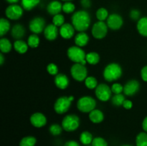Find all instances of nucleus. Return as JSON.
Returning <instances> with one entry per match:
<instances>
[{
	"instance_id": "nucleus-1",
	"label": "nucleus",
	"mask_w": 147,
	"mask_h": 146,
	"mask_svg": "<svg viewBox=\"0 0 147 146\" xmlns=\"http://www.w3.org/2000/svg\"><path fill=\"white\" fill-rule=\"evenodd\" d=\"M71 24L78 32L86 31L91 24L90 15L86 10L75 11L71 17Z\"/></svg>"
},
{
	"instance_id": "nucleus-2",
	"label": "nucleus",
	"mask_w": 147,
	"mask_h": 146,
	"mask_svg": "<svg viewBox=\"0 0 147 146\" xmlns=\"http://www.w3.org/2000/svg\"><path fill=\"white\" fill-rule=\"evenodd\" d=\"M123 70L121 66L116 62H112L107 64L103 72V75L107 82H111L118 80L121 77Z\"/></svg>"
},
{
	"instance_id": "nucleus-3",
	"label": "nucleus",
	"mask_w": 147,
	"mask_h": 146,
	"mask_svg": "<svg viewBox=\"0 0 147 146\" xmlns=\"http://www.w3.org/2000/svg\"><path fill=\"white\" fill-rule=\"evenodd\" d=\"M96 100L91 96H83L77 102V108L83 113H90L96 109Z\"/></svg>"
},
{
	"instance_id": "nucleus-4",
	"label": "nucleus",
	"mask_w": 147,
	"mask_h": 146,
	"mask_svg": "<svg viewBox=\"0 0 147 146\" xmlns=\"http://www.w3.org/2000/svg\"><path fill=\"white\" fill-rule=\"evenodd\" d=\"M80 124V118L75 114L67 115L63 117L61 125L63 130L66 132L76 131Z\"/></svg>"
},
{
	"instance_id": "nucleus-5",
	"label": "nucleus",
	"mask_w": 147,
	"mask_h": 146,
	"mask_svg": "<svg viewBox=\"0 0 147 146\" xmlns=\"http://www.w3.org/2000/svg\"><path fill=\"white\" fill-rule=\"evenodd\" d=\"M67 56L69 60L74 63H82L86 60V54L82 47L71 46L67 50Z\"/></svg>"
},
{
	"instance_id": "nucleus-6",
	"label": "nucleus",
	"mask_w": 147,
	"mask_h": 146,
	"mask_svg": "<svg viewBox=\"0 0 147 146\" xmlns=\"http://www.w3.org/2000/svg\"><path fill=\"white\" fill-rule=\"evenodd\" d=\"M70 74L76 81H85L88 77V69L81 63H74L70 68Z\"/></svg>"
},
{
	"instance_id": "nucleus-7",
	"label": "nucleus",
	"mask_w": 147,
	"mask_h": 146,
	"mask_svg": "<svg viewBox=\"0 0 147 146\" xmlns=\"http://www.w3.org/2000/svg\"><path fill=\"white\" fill-rule=\"evenodd\" d=\"M73 102L67 96H61L55 102L54 110L57 114L63 115L70 110Z\"/></svg>"
},
{
	"instance_id": "nucleus-8",
	"label": "nucleus",
	"mask_w": 147,
	"mask_h": 146,
	"mask_svg": "<svg viewBox=\"0 0 147 146\" xmlns=\"http://www.w3.org/2000/svg\"><path fill=\"white\" fill-rule=\"evenodd\" d=\"M112 90L107 84L100 83L95 89V94L98 100L101 102H107L112 97Z\"/></svg>"
},
{
	"instance_id": "nucleus-9",
	"label": "nucleus",
	"mask_w": 147,
	"mask_h": 146,
	"mask_svg": "<svg viewBox=\"0 0 147 146\" xmlns=\"http://www.w3.org/2000/svg\"><path fill=\"white\" fill-rule=\"evenodd\" d=\"M109 27L105 21H98L93 24L91 33L93 37L96 40H102L105 38L108 34Z\"/></svg>"
},
{
	"instance_id": "nucleus-10",
	"label": "nucleus",
	"mask_w": 147,
	"mask_h": 146,
	"mask_svg": "<svg viewBox=\"0 0 147 146\" xmlns=\"http://www.w3.org/2000/svg\"><path fill=\"white\" fill-rule=\"evenodd\" d=\"M24 10L22 6L17 4H10L5 9V15L9 19L18 20L23 16Z\"/></svg>"
},
{
	"instance_id": "nucleus-11",
	"label": "nucleus",
	"mask_w": 147,
	"mask_h": 146,
	"mask_svg": "<svg viewBox=\"0 0 147 146\" xmlns=\"http://www.w3.org/2000/svg\"><path fill=\"white\" fill-rule=\"evenodd\" d=\"M46 26L45 20L41 17H34L29 23V29L32 34H39L43 32Z\"/></svg>"
},
{
	"instance_id": "nucleus-12",
	"label": "nucleus",
	"mask_w": 147,
	"mask_h": 146,
	"mask_svg": "<svg viewBox=\"0 0 147 146\" xmlns=\"http://www.w3.org/2000/svg\"><path fill=\"white\" fill-rule=\"evenodd\" d=\"M106 24L110 29L119 30L121 28L123 24V17L116 13L111 14H109L106 20Z\"/></svg>"
},
{
	"instance_id": "nucleus-13",
	"label": "nucleus",
	"mask_w": 147,
	"mask_h": 146,
	"mask_svg": "<svg viewBox=\"0 0 147 146\" xmlns=\"http://www.w3.org/2000/svg\"><path fill=\"white\" fill-rule=\"evenodd\" d=\"M140 89V83L136 80H130L123 85V94L128 97H132L138 93Z\"/></svg>"
},
{
	"instance_id": "nucleus-14",
	"label": "nucleus",
	"mask_w": 147,
	"mask_h": 146,
	"mask_svg": "<svg viewBox=\"0 0 147 146\" xmlns=\"http://www.w3.org/2000/svg\"><path fill=\"white\" fill-rule=\"evenodd\" d=\"M30 120L32 125L37 128H40L45 126L47 122L46 116L43 113H39V112L33 113L30 117Z\"/></svg>"
},
{
	"instance_id": "nucleus-15",
	"label": "nucleus",
	"mask_w": 147,
	"mask_h": 146,
	"mask_svg": "<svg viewBox=\"0 0 147 146\" xmlns=\"http://www.w3.org/2000/svg\"><path fill=\"white\" fill-rule=\"evenodd\" d=\"M43 34H44L45 38L47 40L54 41L57 38L60 33H59L58 27H56L55 24H50L46 26L44 31H43Z\"/></svg>"
},
{
	"instance_id": "nucleus-16",
	"label": "nucleus",
	"mask_w": 147,
	"mask_h": 146,
	"mask_svg": "<svg viewBox=\"0 0 147 146\" xmlns=\"http://www.w3.org/2000/svg\"><path fill=\"white\" fill-rule=\"evenodd\" d=\"M75 29L73 24L70 23H65L59 29V33L62 38L65 40H70L75 36Z\"/></svg>"
},
{
	"instance_id": "nucleus-17",
	"label": "nucleus",
	"mask_w": 147,
	"mask_h": 146,
	"mask_svg": "<svg viewBox=\"0 0 147 146\" xmlns=\"http://www.w3.org/2000/svg\"><path fill=\"white\" fill-rule=\"evenodd\" d=\"M55 84L60 90H65L70 84V80L67 76L63 73H58L55 76Z\"/></svg>"
},
{
	"instance_id": "nucleus-18",
	"label": "nucleus",
	"mask_w": 147,
	"mask_h": 146,
	"mask_svg": "<svg viewBox=\"0 0 147 146\" xmlns=\"http://www.w3.org/2000/svg\"><path fill=\"white\" fill-rule=\"evenodd\" d=\"M11 36L15 40H22L26 34V29L21 24H16L11 27L10 30Z\"/></svg>"
},
{
	"instance_id": "nucleus-19",
	"label": "nucleus",
	"mask_w": 147,
	"mask_h": 146,
	"mask_svg": "<svg viewBox=\"0 0 147 146\" xmlns=\"http://www.w3.org/2000/svg\"><path fill=\"white\" fill-rule=\"evenodd\" d=\"M63 11V4L57 0L52 1L47 4V11L50 15L55 16Z\"/></svg>"
},
{
	"instance_id": "nucleus-20",
	"label": "nucleus",
	"mask_w": 147,
	"mask_h": 146,
	"mask_svg": "<svg viewBox=\"0 0 147 146\" xmlns=\"http://www.w3.org/2000/svg\"><path fill=\"white\" fill-rule=\"evenodd\" d=\"M74 42L76 46L83 47L87 45L89 42V36L85 31L78 32L75 35Z\"/></svg>"
},
{
	"instance_id": "nucleus-21",
	"label": "nucleus",
	"mask_w": 147,
	"mask_h": 146,
	"mask_svg": "<svg viewBox=\"0 0 147 146\" xmlns=\"http://www.w3.org/2000/svg\"><path fill=\"white\" fill-rule=\"evenodd\" d=\"M88 117L90 122L95 124H98L102 123L104 120V114L100 110L94 109L89 113Z\"/></svg>"
},
{
	"instance_id": "nucleus-22",
	"label": "nucleus",
	"mask_w": 147,
	"mask_h": 146,
	"mask_svg": "<svg viewBox=\"0 0 147 146\" xmlns=\"http://www.w3.org/2000/svg\"><path fill=\"white\" fill-rule=\"evenodd\" d=\"M13 47L14 50L19 54H24L27 52L29 48V46L27 42L22 40H15V42L13 44Z\"/></svg>"
},
{
	"instance_id": "nucleus-23",
	"label": "nucleus",
	"mask_w": 147,
	"mask_h": 146,
	"mask_svg": "<svg viewBox=\"0 0 147 146\" xmlns=\"http://www.w3.org/2000/svg\"><path fill=\"white\" fill-rule=\"evenodd\" d=\"M136 29L139 34L143 37H147V17H141L137 21Z\"/></svg>"
},
{
	"instance_id": "nucleus-24",
	"label": "nucleus",
	"mask_w": 147,
	"mask_h": 146,
	"mask_svg": "<svg viewBox=\"0 0 147 146\" xmlns=\"http://www.w3.org/2000/svg\"><path fill=\"white\" fill-rule=\"evenodd\" d=\"M13 47V44L9 39L1 37L0 40V50L3 54H7L11 52Z\"/></svg>"
},
{
	"instance_id": "nucleus-25",
	"label": "nucleus",
	"mask_w": 147,
	"mask_h": 146,
	"mask_svg": "<svg viewBox=\"0 0 147 146\" xmlns=\"http://www.w3.org/2000/svg\"><path fill=\"white\" fill-rule=\"evenodd\" d=\"M11 24L7 19L1 18L0 19V36L1 37L7 34L11 30Z\"/></svg>"
},
{
	"instance_id": "nucleus-26",
	"label": "nucleus",
	"mask_w": 147,
	"mask_h": 146,
	"mask_svg": "<svg viewBox=\"0 0 147 146\" xmlns=\"http://www.w3.org/2000/svg\"><path fill=\"white\" fill-rule=\"evenodd\" d=\"M100 55L98 53L96 52H90L86 54V60L87 63H88L90 65H96L98 64L100 62Z\"/></svg>"
},
{
	"instance_id": "nucleus-27",
	"label": "nucleus",
	"mask_w": 147,
	"mask_h": 146,
	"mask_svg": "<svg viewBox=\"0 0 147 146\" xmlns=\"http://www.w3.org/2000/svg\"><path fill=\"white\" fill-rule=\"evenodd\" d=\"M40 2V0H21V6L26 11H31Z\"/></svg>"
},
{
	"instance_id": "nucleus-28",
	"label": "nucleus",
	"mask_w": 147,
	"mask_h": 146,
	"mask_svg": "<svg viewBox=\"0 0 147 146\" xmlns=\"http://www.w3.org/2000/svg\"><path fill=\"white\" fill-rule=\"evenodd\" d=\"M93 140V135L88 131L82 132L80 135V143L85 145L91 144Z\"/></svg>"
},
{
	"instance_id": "nucleus-29",
	"label": "nucleus",
	"mask_w": 147,
	"mask_h": 146,
	"mask_svg": "<svg viewBox=\"0 0 147 146\" xmlns=\"http://www.w3.org/2000/svg\"><path fill=\"white\" fill-rule=\"evenodd\" d=\"M27 44H28L29 47L30 48H37L39 47L40 42V37H38V34H32L29 36L28 39L27 41Z\"/></svg>"
},
{
	"instance_id": "nucleus-30",
	"label": "nucleus",
	"mask_w": 147,
	"mask_h": 146,
	"mask_svg": "<svg viewBox=\"0 0 147 146\" xmlns=\"http://www.w3.org/2000/svg\"><path fill=\"white\" fill-rule=\"evenodd\" d=\"M124 94H114L113 96H112L111 99V103L113 106H116V107H121V106L123 105V102L126 100V97H125Z\"/></svg>"
},
{
	"instance_id": "nucleus-31",
	"label": "nucleus",
	"mask_w": 147,
	"mask_h": 146,
	"mask_svg": "<svg viewBox=\"0 0 147 146\" xmlns=\"http://www.w3.org/2000/svg\"><path fill=\"white\" fill-rule=\"evenodd\" d=\"M85 85L89 90H95L98 85L97 79L93 76H88L85 80Z\"/></svg>"
},
{
	"instance_id": "nucleus-32",
	"label": "nucleus",
	"mask_w": 147,
	"mask_h": 146,
	"mask_svg": "<svg viewBox=\"0 0 147 146\" xmlns=\"http://www.w3.org/2000/svg\"><path fill=\"white\" fill-rule=\"evenodd\" d=\"M96 18H97V19L98 20V21H106V20H107L108 17H109V11H108L106 8H104V7H100V8H99L96 11Z\"/></svg>"
},
{
	"instance_id": "nucleus-33",
	"label": "nucleus",
	"mask_w": 147,
	"mask_h": 146,
	"mask_svg": "<svg viewBox=\"0 0 147 146\" xmlns=\"http://www.w3.org/2000/svg\"><path fill=\"white\" fill-rule=\"evenodd\" d=\"M37 139L33 136H26L20 142V146H35Z\"/></svg>"
},
{
	"instance_id": "nucleus-34",
	"label": "nucleus",
	"mask_w": 147,
	"mask_h": 146,
	"mask_svg": "<svg viewBox=\"0 0 147 146\" xmlns=\"http://www.w3.org/2000/svg\"><path fill=\"white\" fill-rule=\"evenodd\" d=\"M136 146H147V133L142 132L136 137Z\"/></svg>"
},
{
	"instance_id": "nucleus-35",
	"label": "nucleus",
	"mask_w": 147,
	"mask_h": 146,
	"mask_svg": "<svg viewBox=\"0 0 147 146\" xmlns=\"http://www.w3.org/2000/svg\"><path fill=\"white\" fill-rule=\"evenodd\" d=\"M63 128L62 125L57 124V123H53L49 127V132L50 134L53 136L60 135L63 132Z\"/></svg>"
},
{
	"instance_id": "nucleus-36",
	"label": "nucleus",
	"mask_w": 147,
	"mask_h": 146,
	"mask_svg": "<svg viewBox=\"0 0 147 146\" xmlns=\"http://www.w3.org/2000/svg\"><path fill=\"white\" fill-rule=\"evenodd\" d=\"M76 10V6L71 1H66L63 4V11L65 14L74 13Z\"/></svg>"
},
{
	"instance_id": "nucleus-37",
	"label": "nucleus",
	"mask_w": 147,
	"mask_h": 146,
	"mask_svg": "<svg viewBox=\"0 0 147 146\" xmlns=\"http://www.w3.org/2000/svg\"><path fill=\"white\" fill-rule=\"evenodd\" d=\"M65 17L61 14H56L53 17V24H55L56 27H60L62 25L65 24Z\"/></svg>"
},
{
	"instance_id": "nucleus-38",
	"label": "nucleus",
	"mask_w": 147,
	"mask_h": 146,
	"mask_svg": "<svg viewBox=\"0 0 147 146\" xmlns=\"http://www.w3.org/2000/svg\"><path fill=\"white\" fill-rule=\"evenodd\" d=\"M92 146H108V143L104 138L101 137H96L93 138Z\"/></svg>"
},
{
	"instance_id": "nucleus-39",
	"label": "nucleus",
	"mask_w": 147,
	"mask_h": 146,
	"mask_svg": "<svg viewBox=\"0 0 147 146\" xmlns=\"http://www.w3.org/2000/svg\"><path fill=\"white\" fill-rule=\"evenodd\" d=\"M111 88L112 92L114 94H121L122 92H123V86L120 83H113L111 87Z\"/></svg>"
},
{
	"instance_id": "nucleus-40",
	"label": "nucleus",
	"mask_w": 147,
	"mask_h": 146,
	"mask_svg": "<svg viewBox=\"0 0 147 146\" xmlns=\"http://www.w3.org/2000/svg\"><path fill=\"white\" fill-rule=\"evenodd\" d=\"M58 67L54 63H50L47 66V72L50 75L56 76L58 74Z\"/></svg>"
},
{
	"instance_id": "nucleus-41",
	"label": "nucleus",
	"mask_w": 147,
	"mask_h": 146,
	"mask_svg": "<svg viewBox=\"0 0 147 146\" xmlns=\"http://www.w3.org/2000/svg\"><path fill=\"white\" fill-rule=\"evenodd\" d=\"M129 17L134 21H139L141 19V12L139 10L136 9H133L130 11L129 13Z\"/></svg>"
},
{
	"instance_id": "nucleus-42",
	"label": "nucleus",
	"mask_w": 147,
	"mask_h": 146,
	"mask_svg": "<svg viewBox=\"0 0 147 146\" xmlns=\"http://www.w3.org/2000/svg\"><path fill=\"white\" fill-rule=\"evenodd\" d=\"M123 107L126 110H131V109L133 107V102L131 101L130 100H127L126 99L124 102H123Z\"/></svg>"
},
{
	"instance_id": "nucleus-43",
	"label": "nucleus",
	"mask_w": 147,
	"mask_h": 146,
	"mask_svg": "<svg viewBox=\"0 0 147 146\" xmlns=\"http://www.w3.org/2000/svg\"><path fill=\"white\" fill-rule=\"evenodd\" d=\"M141 77L144 81L147 82V65L142 67L141 70Z\"/></svg>"
},
{
	"instance_id": "nucleus-44",
	"label": "nucleus",
	"mask_w": 147,
	"mask_h": 146,
	"mask_svg": "<svg viewBox=\"0 0 147 146\" xmlns=\"http://www.w3.org/2000/svg\"><path fill=\"white\" fill-rule=\"evenodd\" d=\"M80 4H81L82 7L88 9L90 8V6H91V1H90V0H80Z\"/></svg>"
},
{
	"instance_id": "nucleus-45",
	"label": "nucleus",
	"mask_w": 147,
	"mask_h": 146,
	"mask_svg": "<svg viewBox=\"0 0 147 146\" xmlns=\"http://www.w3.org/2000/svg\"><path fill=\"white\" fill-rule=\"evenodd\" d=\"M64 146H80L79 143L75 140H68L65 143Z\"/></svg>"
},
{
	"instance_id": "nucleus-46",
	"label": "nucleus",
	"mask_w": 147,
	"mask_h": 146,
	"mask_svg": "<svg viewBox=\"0 0 147 146\" xmlns=\"http://www.w3.org/2000/svg\"><path fill=\"white\" fill-rule=\"evenodd\" d=\"M142 128L144 130V132L147 133V116L144 119L143 122H142Z\"/></svg>"
},
{
	"instance_id": "nucleus-47",
	"label": "nucleus",
	"mask_w": 147,
	"mask_h": 146,
	"mask_svg": "<svg viewBox=\"0 0 147 146\" xmlns=\"http://www.w3.org/2000/svg\"><path fill=\"white\" fill-rule=\"evenodd\" d=\"M4 62V56L3 54V53L1 52L0 54V65H3Z\"/></svg>"
},
{
	"instance_id": "nucleus-48",
	"label": "nucleus",
	"mask_w": 147,
	"mask_h": 146,
	"mask_svg": "<svg viewBox=\"0 0 147 146\" xmlns=\"http://www.w3.org/2000/svg\"><path fill=\"white\" fill-rule=\"evenodd\" d=\"M8 3H9L10 4H17L20 0H6Z\"/></svg>"
},
{
	"instance_id": "nucleus-49",
	"label": "nucleus",
	"mask_w": 147,
	"mask_h": 146,
	"mask_svg": "<svg viewBox=\"0 0 147 146\" xmlns=\"http://www.w3.org/2000/svg\"><path fill=\"white\" fill-rule=\"evenodd\" d=\"M69 99H70V100H71V101L72 102H73V100H75V97H73V96H69Z\"/></svg>"
},
{
	"instance_id": "nucleus-50",
	"label": "nucleus",
	"mask_w": 147,
	"mask_h": 146,
	"mask_svg": "<svg viewBox=\"0 0 147 146\" xmlns=\"http://www.w3.org/2000/svg\"><path fill=\"white\" fill-rule=\"evenodd\" d=\"M61 1H65V2H66V1H73V0H61Z\"/></svg>"
},
{
	"instance_id": "nucleus-51",
	"label": "nucleus",
	"mask_w": 147,
	"mask_h": 146,
	"mask_svg": "<svg viewBox=\"0 0 147 146\" xmlns=\"http://www.w3.org/2000/svg\"><path fill=\"white\" fill-rule=\"evenodd\" d=\"M122 146H132V145H123Z\"/></svg>"
}]
</instances>
